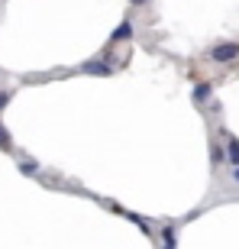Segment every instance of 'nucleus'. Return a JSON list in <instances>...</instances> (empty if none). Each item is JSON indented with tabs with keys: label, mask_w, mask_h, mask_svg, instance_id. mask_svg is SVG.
Masks as SVG:
<instances>
[{
	"label": "nucleus",
	"mask_w": 239,
	"mask_h": 249,
	"mask_svg": "<svg viewBox=\"0 0 239 249\" xmlns=\"http://www.w3.org/2000/svg\"><path fill=\"white\" fill-rule=\"evenodd\" d=\"M162 240H165V246H175V230H171V227H168V230H162Z\"/></svg>",
	"instance_id": "0eeeda50"
},
{
	"label": "nucleus",
	"mask_w": 239,
	"mask_h": 249,
	"mask_svg": "<svg viewBox=\"0 0 239 249\" xmlns=\"http://www.w3.org/2000/svg\"><path fill=\"white\" fill-rule=\"evenodd\" d=\"M210 97V84H201L197 91H194V101H207Z\"/></svg>",
	"instance_id": "39448f33"
},
{
	"label": "nucleus",
	"mask_w": 239,
	"mask_h": 249,
	"mask_svg": "<svg viewBox=\"0 0 239 249\" xmlns=\"http://www.w3.org/2000/svg\"><path fill=\"white\" fill-rule=\"evenodd\" d=\"M129 3H133V7H142V3H146V0H129Z\"/></svg>",
	"instance_id": "9d476101"
},
{
	"label": "nucleus",
	"mask_w": 239,
	"mask_h": 249,
	"mask_svg": "<svg viewBox=\"0 0 239 249\" xmlns=\"http://www.w3.org/2000/svg\"><path fill=\"white\" fill-rule=\"evenodd\" d=\"M19 172H23V175H33V172H36V162H23Z\"/></svg>",
	"instance_id": "6e6552de"
},
{
	"label": "nucleus",
	"mask_w": 239,
	"mask_h": 249,
	"mask_svg": "<svg viewBox=\"0 0 239 249\" xmlns=\"http://www.w3.org/2000/svg\"><path fill=\"white\" fill-rule=\"evenodd\" d=\"M236 181H239V165H236Z\"/></svg>",
	"instance_id": "9b49d317"
},
{
	"label": "nucleus",
	"mask_w": 239,
	"mask_h": 249,
	"mask_svg": "<svg viewBox=\"0 0 239 249\" xmlns=\"http://www.w3.org/2000/svg\"><path fill=\"white\" fill-rule=\"evenodd\" d=\"M0 149H3V152H10V149H13V142H10V136H7V129H0Z\"/></svg>",
	"instance_id": "423d86ee"
},
{
	"label": "nucleus",
	"mask_w": 239,
	"mask_h": 249,
	"mask_svg": "<svg viewBox=\"0 0 239 249\" xmlns=\"http://www.w3.org/2000/svg\"><path fill=\"white\" fill-rule=\"evenodd\" d=\"M129 33H133V26H129V23H120V29L113 33V42H120V39H126Z\"/></svg>",
	"instance_id": "20e7f679"
},
{
	"label": "nucleus",
	"mask_w": 239,
	"mask_h": 249,
	"mask_svg": "<svg viewBox=\"0 0 239 249\" xmlns=\"http://www.w3.org/2000/svg\"><path fill=\"white\" fill-rule=\"evenodd\" d=\"M226 159H230L233 165H239V139H236V136H233L230 146H226Z\"/></svg>",
	"instance_id": "7ed1b4c3"
},
{
	"label": "nucleus",
	"mask_w": 239,
	"mask_h": 249,
	"mask_svg": "<svg viewBox=\"0 0 239 249\" xmlns=\"http://www.w3.org/2000/svg\"><path fill=\"white\" fill-rule=\"evenodd\" d=\"M7 104H10V94L3 91V94H0V110H3V107H7Z\"/></svg>",
	"instance_id": "1a4fd4ad"
},
{
	"label": "nucleus",
	"mask_w": 239,
	"mask_h": 249,
	"mask_svg": "<svg viewBox=\"0 0 239 249\" xmlns=\"http://www.w3.org/2000/svg\"><path fill=\"white\" fill-rule=\"evenodd\" d=\"M81 71H84V74H103V78H110V65H103V62H87V65H81Z\"/></svg>",
	"instance_id": "f03ea898"
},
{
	"label": "nucleus",
	"mask_w": 239,
	"mask_h": 249,
	"mask_svg": "<svg viewBox=\"0 0 239 249\" xmlns=\"http://www.w3.org/2000/svg\"><path fill=\"white\" fill-rule=\"evenodd\" d=\"M236 55H239V46H236V42H220V46L210 49V58H213V62H233Z\"/></svg>",
	"instance_id": "f257e3e1"
}]
</instances>
